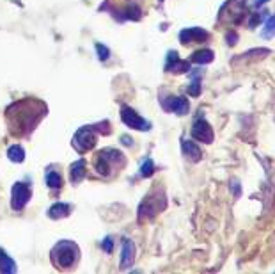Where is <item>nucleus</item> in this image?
<instances>
[{"mask_svg": "<svg viewBox=\"0 0 275 274\" xmlns=\"http://www.w3.org/2000/svg\"><path fill=\"white\" fill-rule=\"evenodd\" d=\"M46 114V105L36 98H25L7 107L6 120L11 134L25 135L41 121Z\"/></svg>", "mask_w": 275, "mask_h": 274, "instance_id": "nucleus-1", "label": "nucleus"}, {"mask_svg": "<svg viewBox=\"0 0 275 274\" xmlns=\"http://www.w3.org/2000/svg\"><path fill=\"white\" fill-rule=\"evenodd\" d=\"M80 250L71 240H60L52 250V262L57 269H71L78 262Z\"/></svg>", "mask_w": 275, "mask_h": 274, "instance_id": "nucleus-2", "label": "nucleus"}, {"mask_svg": "<svg viewBox=\"0 0 275 274\" xmlns=\"http://www.w3.org/2000/svg\"><path fill=\"white\" fill-rule=\"evenodd\" d=\"M114 162H119V164H125V157L119 150H103L100 151V155L96 157V162H94V168L100 173L101 176H108L110 175V168L114 166Z\"/></svg>", "mask_w": 275, "mask_h": 274, "instance_id": "nucleus-3", "label": "nucleus"}, {"mask_svg": "<svg viewBox=\"0 0 275 274\" xmlns=\"http://www.w3.org/2000/svg\"><path fill=\"white\" fill-rule=\"evenodd\" d=\"M96 132L94 127H82L77 130V134L73 135V146L77 151L85 153V151H91L96 146Z\"/></svg>", "mask_w": 275, "mask_h": 274, "instance_id": "nucleus-4", "label": "nucleus"}, {"mask_svg": "<svg viewBox=\"0 0 275 274\" xmlns=\"http://www.w3.org/2000/svg\"><path fill=\"white\" fill-rule=\"evenodd\" d=\"M30 196H32L30 187L23 182H16L13 185V189H11V208L14 212H21L27 207Z\"/></svg>", "mask_w": 275, "mask_h": 274, "instance_id": "nucleus-5", "label": "nucleus"}, {"mask_svg": "<svg viewBox=\"0 0 275 274\" xmlns=\"http://www.w3.org/2000/svg\"><path fill=\"white\" fill-rule=\"evenodd\" d=\"M121 120L126 127L130 128H135V130H140V132H147L151 130V123L147 120H144L137 111H133L132 107L128 105H123L121 107Z\"/></svg>", "mask_w": 275, "mask_h": 274, "instance_id": "nucleus-6", "label": "nucleus"}, {"mask_svg": "<svg viewBox=\"0 0 275 274\" xmlns=\"http://www.w3.org/2000/svg\"><path fill=\"white\" fill-rule=\"evenodd\" d=\"M192 137L199 143H204V144H211L213 139H215V134H213V128L211 125L208 123V120L202 116L195 118V121L192 123Z\"/></svg>", "mask_w": 275, "mask_h": 274, "instance_id": "nucleus-7", "label": "nucleus"}, {"mask_svg": "<svg viewBox=\"0 0 275 274\" xmlns=\"http://www.w3.org/2000/svg\"><path fill=\"white\" fill-rule=\"evenodd\" d=\"M208 38H209V32L201 27H188L179 32V43H181V45L202 43V41H208Z\"/></svg>", "mask_w": 275, "mask_h": 274, "instance_id": "nucleus-8", "label": "nucleus"}, {"mask_svg": "<svg viewBox=\"0 0 275 274\" xmlns=\"http://www.w3.org/2000/svg\"><path fill=\"white\" fill-rule=\"evenodd\" d=\"M162 107H164L167 113H174L178 116H185L190 111V103H188L187 98H181V96H169V98L162 100Z\"/></svg>", "mask_w": 275, "mask_h": 274, "instance_id": "nucleus-9", "label": "nucleus"}, {"mask_svg": "<svg viewBox=\"0 0 275 274\" xmlns=\"http://www.w3.org/2000/svg\"><path fill=\"white\" fill-rule=\"evenodd\" d=\"M165 70L172 71V73H190V61H183L179 59L178 52L176 50H171L167 53V63H165Z\"/></svg>", "mask_w": 275, "mask_h": 274, "instance_id": "nucleus-10", "label": "nucleus"}, {"mask_svg": "<svg viewBox=\"0 0 275 274\" xmlns=\"http://www.w3.org/2000/svg\"><path fill=\"white\" fill-rule=\"evenodd\" d=\"M135 260V244L132 239H123L121 246V271H128Z\"/></svg>", "mask_w": 275, "mask_h": 274, "instance_id": "nucleus-11", "label": "nucleus"}, {"mask_svg": "<svg viewBox=\"0 0 275 274\" xmlns=\"http://www.w3.org/2000/svg\"><path fill=\"white\" fill-rule=\"evenodd\" d=\"M181 150H183V155L188 158L190 162H199L202 158V151L194 141L190 139H181Z\"/></svg>", "mask_w": 275, "mask_h": 274, "instance_id": "nucleus-12", "label": "nucleus"}, {"mask_svg": "<svg viewBox=\"0 0 275 274\" xmlns=\"http://www.w3.org/2000/svg\"><path fill=\"white\" fill-rule=\"evenodd\" d=\"M85 160L84 158H78L77 162H73V164L70 166V180L71 183H78L80 180H84L85 173H87V168H85Z\"/></svg>", "mask_w": 275, "mask_h": 274, "instance_id": "nucleus-13", "label": "nucleus"}, {"mask_svg": "<svg viewBox=\"0 0 275 274\" xmlns=\"http://www.w3.org/2000/svg\"><path fill=\"white\" fill-rule=\"evenodd\" d=\"M215 59V52L209 48H202V50H195L190 57V63H195V64H209L213 63Z\"/></svg>", "mask_w": 275, "mask_h": 274, "instance_id": "nucleus-14", "label": "nucleus"}, {"mask_svg": "<svg viewBox=\"0 0 275 274\" xmlns=\"http://www.w3.org/2000/svg\"><path fill=\"white\" fill-rule=\"evenodd\" d=\"M18 267H16V262L13 260V258L9 257V255L6 253V251L0 248V272L4 274H13L16 272Z\"/></svg>", "mask_w": 275, "mask_h": 274, "instance_id": "nucleus-15", "label": "nucleus"}, {"mask_svg": "<svg viewBox=\"0 0 275 274\" xmlns=\"http://www.w3.org/2000/svg\"><path fill=\"white\" fill-rule=\"evenodd\" d=\"M71 214V205L68 203H55L48 208V217L52 219H63Z\"/></svg>", "mask_w": 275, "mask_h": 274, "instance_id": "nucleus-16", "label": "nucleus"}, {"mask_svg": "<svg viewBox=\"0 0 275 274\" xmlns=\"http://www.w3.org/2000/svg\"><path fill=\"white\" fill-rule=\"evenodd\" d=\"M142 18V9H140L139 4L135 2H130L125 6V14H123V20H133V21H139Z\"/></svg>", "mask_w": 275, "mask_h": 274, "instance_id": "nucleus-17", "label": "nucleus"}, {"mask_svg": "<svg viewBox=\"0 0 275 274\" xmlns=\"http://www.w3.org/2000/svg\"><path fill=\"white\" fill-rule=\"evenodd\" d=\"M7 158H9L11 162H14V164H21V162L25 160V150L20 144H13V146H9V150H7Z\"/></svg>", "mask_w": 275, "mask_h": 274, "instance_id": "nucleus-18", "label": "nucleus"}, {"mask_svg": "<svg viewBox=\"0 0 275 274\" xmlns=\"http://www.w3.org/2000/svg\"><path fill=\"white\" fill-rule=\"evenodd\" d=\"M268 53H270L268 48H252V50H249V52H245L241 57H234L233 61H238V59H241V61H247V59H263V57H266Z\"/></svg>", "mask_w": 275, "mask_h": 274, "instance_id": "nucleus-19", "label": "nucleus"}, {"mask_svg": "<svg viewBox=\"0 0 275 274\" xmlns=\"http://www.w3.org/2000/svg\"><path fill=\"white\" fill-rule=\"evenodd\" d=\"M273 36H275V13L266 18L265 25H263V31H261L263 39H272Z\"/></svg>", "mask_w": 275, "mask_h": 274, "instance_id": "nucleus-20", "label": "nucleus"}, {"mask_svg": "<svg viewBox=\"0 0 275 274\" xmlns=\"http://www.w3.org/2000/svg\"><path fill=\"white\" fill-rule=\"evenodd\" d=\"M45 182L50 189H59V187L63 185V176H60V173H57V171H48L46 173Z\"/></svg>", "mask_w": 275, "mask_h": 274, "instance_id": "nucleus-21", "label": "nucleus"}, {"mask_svg": "<svg viewBox=\"0 0 275 274\" xmlns=\"http://www.w3.org/2000/svg\"><path fill=\"white\" fill-rule=\"evenodd\" d=\"M199 71H195V73H192V82L190 86H188V95L190 96H199L201 95V77H199Z\"/></svg>", "mask_w": 275, "mask_h": 274, "instance_id": "nucleus-22", "label": "nucleus"}, {"mask_svg": "<svg viewBox=\"0 0 275 274\" xmlns=\"http://www.w3.org/2000/svg\"><path fill=\"white\" fill-rule=\"evenodd\" d=\"M268 16H270V14H268V11H266V9L259 11V13H256V11H254V13L251 14V20H249V27L254 29L256 25H259L263 20H265V18H268Z\"/></svg>", "mask_w": 275, "mask_h": 274, "instance_id": "nucleus-23", "label": "nucleus"}, {"mask_svg": "<svg viewBox=\"0 0 275 274\" xmlns=\"http://www.w3.org/2000/svg\"><path fill=\"white\" fill-rule=\"evenodd\" d=\"M155 162L153 158H146V160L142 162V166H140V176H144V178H149L151 175L155 173Z\"/></svg>", "mask_w": 275, "mask_h": 274, "instance_id": "nucleus-24", "label": "nucleus"}, {"mask_svg": "<svg viewBox=\"0 0 275 274\" xmlns=\"http://www.w3.org/2000/svg\"><path fill=\"white\" fill-rule=\"evenodd\" d=\"M96 53H98V59L100 61H107L108 57H110V50H108L105 45H101V43H96Z\"/></svg>", "mask_w": 275, "mask_h": 274, "instance_id": "nucleus-25", "label": "nucleus"}, {"mask_svg": "<svg viewBox=\"0 0 275 274\" xmlns=\"http://www.w3.org/2000/svg\"><path fill=\"white\" fill-rule=\"evenodd\" d=\"M229 189L233 190L234 198H240L241 196V185L238 180H233V182H229Z\"/></svg>", "mask_w": 275, "mask_h": 274, "instance_id": "nucleus-26", "label": "nucleus"}, {"mask_svg": "<svg viewBox=\"0 0 275 274\" xmlns=\"http://www.w3.org/2000/svg\"><path fill=\"white\" fill-rule=\"evenodd\" d=\"M226 41H227V45L229 46H234L238 43V32H234V31H229L226 34Z\"/></svg>", "mask_w": 275, "mask_h": 274, "instance_id": "nucleus-27", "label": "nucleus"}, {"mask_svg": "<svg viewBox=\"0 0 275 274\" xmlns=\"http://www.w3.org/2000/svg\"><path fill=\"white\" fill-rule=\"evenodd\" d=\"M112 246H114V240H112L110 237H107V239L101 242V250H103L105 253H112Z\"/></svg>", "mask_w": 275, "mask_h": 274, "instance_id": "nucleus-28", "label": "nucleus"}, {"mask_svg": "<svg viewBox=\"0 0 275 274\" xmlns=\"http://www.w3.org/2000/svg\"><path fill=\"white\" fill-rule=\"evenodd\" d=\"M266 2H268V0H254V7L258 9V7H261L263 4H266Z\"/></svg>", "mask_w": 275, "mask_h": 274, "instance_id": "nucleus-29", "label": "nucleus"}]
</instances>
